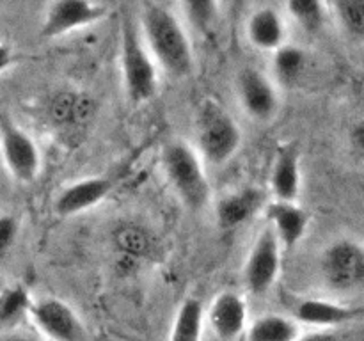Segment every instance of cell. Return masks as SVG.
<instances>
[{
  "label": "cell",
  "mask_w": 364,
  "mask_h": 341,
  "mask_svg": "<svg viewBox=\"0 0 364 341\" xmlns=\"http://www.w3.org/2000/svg\"><path fill=\"white\" fill-rule=\"evenodd\" d=\"M205 327V311L198 298H187L174 315L169 341H201Z\"/></svg>",
  "instance_id": "obj_19"
},
{
  "label": "cell",
  "mask_w": 364,
  "mask_h": 341,
  "mask_svg": "<svg viewBox=\"0 0 364 341\" xmlns=\"http://www.w3.org/2000/svg\"><path fill=\"white\" fill-rule=\"evenodd\" d=\"M262 197V192L251 187L224 195L217 202V224L223 229H235L240 224H245L259 210Z\"/></svg>",
  "instance_id": "obj_17"
},
{
  "label": "cell",
  "mask_w": 364,
  "mask_h": 341,
  "mask_svg": "<svg viewBox=\"0 0 364 341\" xmlns=\"http://www.w3.org/2000/svg\"><path fill=\"white\" fill-rule=\"evenodd\" d=\"M0 142L2 156L11 176L20 183H32L41 169V153L34 139L21 130L13 119H0Z\"/></svg>",
  "instance_id": "obj_6"
},
{
  "label": "cell",
  "mask_w": 364,
  "mask_h": 341,
  "mask_svg": "<svg viewBox=\"0 0 364 341\" xmlns=\"http://www.w3.org/2000/svg\"><path fill=\"white\" fill-rule=\"evenodd\" d=\"M247 39L255 48L272 52L287 45V21L276 7H259L249 16L245 25Z\"/></svg>",
  "instance_id": "obj_13"
},
{
  "label": "cell",
  "mask_w": 364,
  "mask_h": 341,
  "mask_svg": "<svg viewBox=\"0 0 364 341\" xmlns=\"http://www.w3.org/2000/svg\"><path fill=\"white\" fill-rule=\"evenodd\" d=\"M32 323L48 341H84L85 330L70 304L57 297H43L32 304Z\"/></svg>",
  "instance_id": "obj_8"
},
{
  "label": "cell",
  "mask_w": 364,
  "mask_h": 341,
  "mask_svg": "<svg viewBox=\"0 0 364 341\" xmlns=\"http://www.w3.org/2000/svg\"><path fill=\"white\" fill-rule=\"evenodd\" d=\"M267 220L284 249H294L308 231L309 215L297 202H283L274 199L267 206Z\"/></svg>",
  "instance_id": "obj_14"
},
{
  "label": "cell",
  "mask_w": 364,
  "mask_h": 341,
  "mask_svg": "<svg viewBox=\"0 0 364 341\" xmlns=\"http://www.w3.org/2000/svg\"><path fill=\"white\" fill-rule=\"evenodd\" d=\"M196 142L203 158L213 166H223L238 151L242 134L237 121L223 105L205 99L196 114Z\"/></svg>",
  "instance_id": "obj_4"
},
{
  "label": "cell",
  "mask_w": 364,
  "mask_h": 341,
  "mask_svg": "<svg viewBox=\"0 0 364 341\" xmlns=\"http://www.w3.org/2000/svg\"><path fill=\"white\" fill-rule=\"evenodd\" d=\"M329 9L347 38L364 43V0H340L331 4Z\"/></svg>",
  "instance_id": "obj_21"
},
{
  "label": "cell",
  "mask_w": 364,
  "mask_h": 341,
  "mask_svg": "<svg viewBox=\"0 0 364 341\" xmlns=\"http://www.w3.org/2000/svg\"><path fill=\"white\" fill-rule=\"evenodd\" d=\"M281 251L283 245L272 227H263L244 265V281L251 293L263 295L274 286L281 270Z\"/></svg>",
  "instance_id": "obj_7"
},
{
  "label": "cell",
  "mask_w": 364,
  "mask_h": 341,
  "mask_svg": "<svg viewBox=\"0 0 364 341\" xmlns=\"http://www.w3.org/2000/svg\"><path fill=\"white\" fill-rule=\"evenodd\" d=\"M112 190V181L107 178H85L68 185L55 197L53 208L60 217H71L100 205Z\"/></svg>",
  "instance_id": "obj_12"
},
{
  "label": "cell",
  "mask_w": 364,
  "mask_h": 341,
  "mask_svg": "<svg viewBox=\"0 0 364 341\" xmlns=\"http://www.w3.org/2000/svg\"><path fill=\"white\" fill-rule=\"evenodd\" d=\"M238 98L245 112L255 121H269L279 109L276 85L263 71L244 67L238 75Z\"/></svg>",
  "instance_id": "obj_10"
},
{
  "label": "cell",
  "mask_w": 364,
  "mask_h": 341,
  "mask_svg": "<svg viewBox=\"0 0 364 341\" xmlns=\"http://www.w3.org/2000/svg\"><path fill=\"white\" fill-rule=\"evenodd\" d=\"M320 272L331 290L352 291L364 286V245L354 238H338L323 251Z\"/></svg>",
  "instance_id": "obj_5"
},
{
  "label": "cell",
  "mask_w": 364,
  "mask_h": 341,
  "mask_svg": "<svg viewBox=\"0 0 364 341\" xmlns=\"http://www.w3.org/2000/svg\"><path fill=\"white\" fill-rule=\"evenodd\" d=\"M139 23L155 63L169 77H188L194 67V53L187 32L173 9L166 4L146 2Z\"/></svg>",
  "instance_id": "obj_1"
},
{
  "label": "cell",
  "mask_w": 364,
  "mask_h": 341,
  "mask_svg": "<svg viewBox=\"0 0 364 341\" xmlns=\"http://www.w3.org/2000/svg\"><path fill=\"white\" fill-rule=\"evenodd\" d=\"M284 9L295 23L301 25L302 31L313 34V32H318L322 28L329 6L318 2V0H290L284 6Z\"/></svg>",
  "instance_id": "obj_22"
},
{
  "label": "cell",
  "mask_w": 364,
  "mask_h": 341,
  "mask_svg": "<svg viewBox=\"0 0 364 341\" xmlns=\"http://www.w3.org/2000/svg\"><path fill=\"white\" fill-rule=\"evenodd\" d=\"M352 141H354V148L358 149L359 155L364 156V121L361 124L354 128V134H352Z\"/></svg>",
  "instance_id": "obj_27"
},
{
  "label": "cell",
  "mask_w": 364,
  "mask_h": 341,
  "mask_svg": "<svg viewBox=\"0 0 364 341\" xmlns=\"http://www.w3.org/2000/svg\"><path fill=\"white\" fill-rule=\"evenodd\" d=\"M18 237V219L9 213L0 217V254L6 256Z\"/></svg>",
  "instance_id": "obj_25"
},
{
  "label": "cell",
  "mask_w": 364,
  "mask_h": 341,
  "mask_svg": "<svg viewBox=\"0 0 364 341\" xmlns=\"http://www.w3.org/2000/svg\"><path fill=\"white\" fill-rule=\"evenodd\" d=\"M272 67L281 84H295L306 67V53L299 46L288 45L287 43L283 48H279L274 53Z\"/></svg>",
  "instance_id": "obj_23"
},
{
  "label": "cell",
  "mask_w": 364,
  "mask_h": 341,
  "mask_svg": "<svg viewBox=\"0 0 364 341\" xmlns=\"http://www.w3.org/2000/svg\"><path fill=\"white\" fill-rule=\"evenodd\" d=\"M301 336V323L297 320L269 313L249 323L245 341H297Z\"/></svg>",
  "instance_id": "obj_18"
},
{
  "label": "cell",
  "mask_w": 364,
  "mask_h": 341,
  "mask_svg": "<svg viewBox=\"0 0 364 341\" xmlns=\"http://www.w3.org/2000/svg\"><path fill=\"white\" fill-rule=\"evenodd\" d=\"M358 315L359 309L327 298H304L295 308V318L299 323L318 327V330L343 325Z\"/></svg>",
  "instance_id": "obj_16"
},
{
  "label": "cell",
  "mask_w": 364,
  "mask_h": 341,
  "mask_svg": "<svg viewBox=\"0 0 364 341\" xmlns=\"http://www.w3.org/2000/svg\"><path fill=\"white\" fill-rule=\"evenodd\" d=\"M270 188L276 201L297 202L301 194V155L295 146L277 153L270 173Z\"/></svg>",
  "instance_id": "obj_15"
},
{
  "label": "cell",
  "mask_w": 364,
  "mask_h": 341,
  "mask_svg": "<svg viewBox=\"0 0 364 341\" xmlns=\"http://www.w3.org/2000/svg\"><path fill=\"white\" fill-rule=\"evenodd\" d=\"M162 166L167 181L188 210L201 212L206 208L210 183L196 149L181 141L169 142L162 151Z\"/></svg>",
  "instance_id": "obj_3"
},
{
  "label": "cell",
  "mask_w": 364,
  "mask_h": 341,
  "mask_svg": "<svg viewBox=\"0 0 364 341\" xmlns=\"http://www.w3.org/2000/svg\"><path fill=\"white\" fill-rule=\"evenodd\" d=\"M206 322L219 341H237L247 332V304L237 291H223L210 304Z\"/></svg>",
  "instance_id": "obj_11"
},
{
  "label": "cell",
  "mask_w": 364,
  "mask_h": 341,
  "mask_svg": "<svg viewBox=\"0 0 364 341\" xmlns=\"http://www.w3.org/2000/svg\"><path fill=\"white\" fill-rule=\"evenodd\" d=\"M34 302L31 301L27 288L23 284H9L2 290L0 297V322L6 329L16 325L20 318L31 313Z\"/></svg>",
  "instance_id": "obj_20"
},
{
  "label": "cell",
  "mask_w": 364,
  "mask_h": 341,
  "mask_svg": "<svg viewBox=\"0 0 364 341\" xmlns=\"http://www.w3.org/2000/svg\"><path fill=\"white\" fill-rule=\"evenodd\" d=\"M107 13H109V6L103 2H85V0L52 2L45 11L41 36L43 38H59L71 31L96 23Z\"/></svg>",
  "instance_id": "obj_9"
},
{
  "label": "cell",
  "mask_w": 364,
  "mask_h": 341,
  "mask_svg": "<svg viewBox=\"0 0 364 341\" xmlns=\"http://www.w3.org/2000/svg\"><path fill=\"white\" fill-rule=\"evenodd\" d=\"M297 341H338L331 330H315V332L302 334Z\"/></svg>",
  "instance_id": "obj_26"
},
{
  "label": "cell",
  "mask_w": 364,
  "mask_h": 341,
  "mask_svg": "<svg viewBox=\"0 0 364 341\" xmlns=\"http://www.w3.org/2000/svg\"><path fill=\"white\" fill-rule=\"evenodd\" d=\"M185 11V16L191 21L192 27L198 31H210L212 25H215L217 14H219V4L208 2V0H192V2L181 4Z\"/></svg>",
  "instance_id": "obj_24"
},
{
  "label": "cell",
  "mask_w": 364,
  "mask_h": 341,
  "mask_svg": "<svg viewBox=\"0 0 364 341\" xmlns=\"http://www.w3.org/2000/svg\"><path fill=\"white\" fill-rule=\"evenodd\" d=\"M4 341H36V340H32V337H28V336H25V334H11V336H7L6 340Z\"/></svg>",
  "instance_id": "obj_28"
},
{
  "label": "cell",
  "mask_w": 364,
  "mask_h": 341,
  "mask_svg": "<svg viewBox=\"0 0 364 341\" xmlns=\"http://www.w3.org/2000/svg\"><path fill=\"white\" fill-rule=\"evenodd\" d=\"M119 57L128 99L132 103H144L151 99L159 87L156 63L142 38L141 23L128 14L121 23Z\"/></svg>",
  "instance_id": "obj_2"
}]
</instances>
